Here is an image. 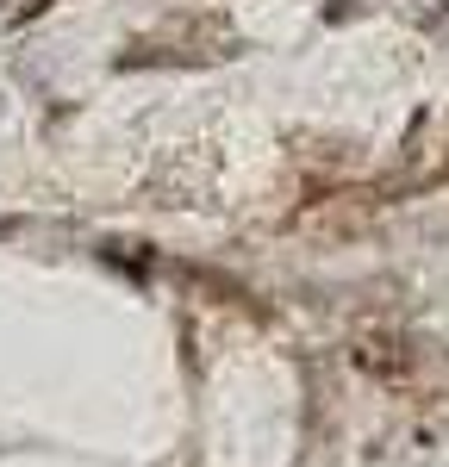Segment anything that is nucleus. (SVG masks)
<instances>
[{
    "instance_id": "f03ea898",
    "label": "nucleus",
    "mask_w": 449,
    "mask_h": 467,
    "mask_svg": "<svg viewBox=\"0 0 449 467\" xmlns=\"http://www.w3.org/2000/svg\"><path fill=\"white\" fill-rule=\"evenodd\" d=\"M362 6H369V0H331L325 13H331V19H350V13H362Z\"/></svg>"
},
{
    "instance_id": "f257e3e1",
    "label": "nucleus",
    "mask_w": 449,
    "mask_h": 467,
    "mask_svg": "<svg viewBox=\"0 0 449 467\" xmlns=\"http://www.w3.org/2000/svg\"><path fill=\"white\" fill-rule=\"evenodd\" d=\"M418 32L437 37V44H449V6H431V13H418Z\"/></svg>"
}]
</instances>
